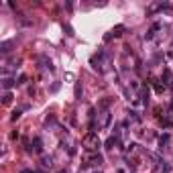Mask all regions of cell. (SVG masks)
I'll return each mask as SVG.
<instances>
[{
  "label": "cell",
  "mask_w": 173,
  "mask_h": 173,
  "mask_svg": "<svg viewBox=\"0 0 173 173\" xmlns=\"http://www.w3.org/2000/svg\"><path fill=\"white\" fill-rule=\"evenodd\" d=\"M149 88H141V102L143 104H149Z\"/></svg>",
  "instance_id": "cell-6"
},
{
  "label": "cell",
  "mask_w": 173,
  "mask_h": 173,
  "mask_svg": "<svg viewBox=\"0 0 173 173\" xmlns=\"http://www.w3.org/2000/svg\"><path fill=\"white\" fill-rule=\"evenodd\" d=\"M102 161H104L102 155H92L90 157V165H102Z\"/></svg>",
  "instance_id": "cell-9"
},
{
  "label": "cell",
  "mask_w": 173,
  "mask_h": 173,
  "mask_svg": "<svg viewBox=\"0 0 173 173\" xmlns=\"http://www.w3.org/2000/svg\"><path fill=\"white\" fill-rule=\"evenodd\" d=\"M110 122H112L110 112H104V116H102V126H110Z\"/></svg>",
  "instance_id": "cell-8"
},
{
  "label": "cell",
  "mask_w": 173,
  "mask_h": 173,
  "mask_svg": "<svg viewBox=\"0 0 173 173\" xmlns=\"http://www.w3.org/2000/svg\"><path fill=\"white\" fill-rule=\"evenodd\" d=\"M10 100H12V94H10V92H6V94H4V100H2V102H4V104H10Z\"/></svg>",
  "instance_id": "cell-15"
},
{
  "label": "cell",
  "mask_w": 173,
  "mask_h": 173,
  "mask_svg": "<svg viewBox=\"0 0 173 173\" xmlns=\"http://www.w3.org/2000/svg\"><path fill=\"white\" fill-rule=\"evenodd\" d=\"M10 118H12V120H18V118H20V110H14V112H12V116H10Z\"/></svg>",
  "instance_id": "cell-18"
},
{
  "label": "cell",
  "mask_w": 173,
  "mask_h": 173,
  "mask_svg": "<svg viewBox=\"0 0 173 173\" xmlns=\"http://www.w3.org/2000/svg\"><path fill=\"white\" fill-rule=\"evenodd\" d=\"M79 96H81V85L75 83V98H79Z\"/></svg>",
  "instance_id": "cell-17"
},
{
  "label": "cell",
  "mask_w": 173,
  "mask_h": 173,
  "mask_svg": "<svg viewBox=\"0 0 173 173\" xmlns=\"http://www.w3.org/2000/svg\"><path fill=\"white\" fill-rule=\"evenodd\" d=\"M163 77H165V85H171L173 88V73H171V69H163Z\"/></svg>",
  "instance_id": "cell-4"
},
{
  "label": "cell",
  "mask_w": 173,
  "mask_h": 173,
  "mask_svg": "<svg viewBox=\"0 0 173 173\" xmlns=\"http://www.w3.org/2000/svg\"><path fill=\"white\" fill-rule=\"evenodd\" d=\"M128 114H131V118H133L135 122H141V116H139V112H137V110H131Z\"/></svg>",
  "instance_id": "cell-11"
},
{
  "label": "cell",
  "mask_w": 173,
  "mask_h": 173,
  "mask_svg": "<svg viewBox=\"0 0 173 173\" xmlns=\"http://www.w3.org/2000/svg\"><path fill=\"white\" fill-rule=\"evenodd\" d=\"M161 169H163V173H169V171H171V165L163 161V163H161Z\"/></svg>",
  "instance_id": "cell-14"
},
{
  "label": "cell",
  "mask_w": 173,
  "mask_h": 173,
  "mask_svg": "<svg viewBox=\"0 0 173 173\" xmlns=\"http://www.w3.org/2000/svg\"><path fill=\"white\" fill-rule=\"evenodd\" d=\"M29 173H37V171H29Z\"/></svg>",
  "instance_id": "cell-20"
},
{
  "label": "cell",
  "mask_w": 173,
  "mask_h": 173,
  "mask_svg": "<svg viewBox=\"0 0 173 173\" xmlns=\"http://www.w3.org/2000/svg\"><path fill=\"white\" fill-rule=\"evenodd\" d=\"M10 45H12V43H2V49H0V51H2V55H6V53L10 51Z\"/></svg>",
  "instance_id": "cell-12"
},
{
  "label": "cell",
  "mask_w": 173,
  "mask_h": 173,
  "mask_svg": "<svg viewBox=\"0 0 173 173\" xmlns=\"http://www.w3.org/2000/svg\"><path fill=\"white\" fill-rule=\"evenodd\" d=\"M43 165H45V167H51V165H53V159L45 155V157H43Z\"/></svg>",
  "instance_id": "cell-13"
},
{
  "label": "cell",
  "mask_w": 173,
  "mask_h": 173,
  "mask_svg": "<svg viewBox=\"0 0 173 173\" xmlns=\"http://www.w3.org/2000/svg\"><path fill=\"white\" fill-rule=\"evenodd\" d=\"M90 63H92V67H94V69H100V71H104V69H106V67L112 63V57L108 55L106 51H100L98 55H94V57L90 59Z\"/></svg>",
  "instance_id": "cell-1"
},
{
  "label": "cell",
  "mask_w": 173,
  "mask_h": 173,
  "mask_svg": "<svg viewBox=\"0 0 173 173\" xmlns=\"http://www.w3.org/2000/svg\"><path fill=\"white\" fill-rule=\"evenodd\" d=\"M12 85H14V79H10V77H4V79H2V88H4V90H10Z\"/></svg>",
  "instance_id": "cell-10"
},
{
  "label": "cell",
  "mask_w": 173,
  "mask_h": 173,
  "mask_svg": "<svg viewBox=\"0 0 173 173\" xmlns=\"http://www.w3.org/2000/svg\"><path fill=\"white\" fill-rule=\"evenodd\" d=\"M110 102H112L110 98H106V100H102V104H100V106H102V108H108V106H110Z\"/></svg>",
  "instance_id": "cell-16"
},
{
  "label": "cell",
  "mask_w": 173,
  "mask_h": 173,
  "mask_svg": "<svg viewBox=\"0 0 173 173\" xmlns=\"http://www.w3.org/2000/svg\"><path fill=\"white\" fill-rule=\"evenodd\" d=\"M94 173H100V171H94Z\"/></svg>",
  "instance_id": "cell-21"
},
{
  "label": "cell",
  "mask_w": 173,
  "mask_h": 173,
  "mask_svg": "<svg viewBox=\"0 0 173 173\" xmlns=\"http://www.w3.org/2000/svg\"><path fill=\"white\" fill-rule=\"evenodd\" d=\"M33 151H37V153H41V151H43V143H41V137H35V139H33Z\"/></svg>",
  "instance_id": "cell-5"
},
{
  "label": "cell",
  "mask_w": 173,
  "mask_h": 173,
  "mask_svg": "<svg viewBox=\"0 0 173 173\" xmlns=\"http://www.w3.org/2000/svg\"><path fill=\"white\" fill-rule=\"evenodd\" d=\"M83 145H85V149H88V151H96L102 143H100V139H98L96 133H88V135L83 137Z\"/></svg>",
  "instance_id": "cell-2"
},
{
  "label": "cell",
  "mask_w": 173,
  "mask_h": 173,
  "mask_svg": "<svg viewBox=\"0 0 173 173\" xmlns=\"http://www.w3.org/2000/svg\"><path fill=\"white\" fill-rule=\"evenodd\" d=\"M122 31H124V27H122V25H118L116 29H112L110 33H108V35H106L104 39H106V41H110L112 37H120V35H122Z\"/></svg>",
  "instance_id": "cell-3"
},
{
  "label": "cell",
  "mask_w": 173,
  "mask_h": 173,
  "mask_svg": "<svg viewBox=\"0 0 173 173\" xmlns=\"http://www.w3.org/2000/svg\"><path fill=\"white\" fill-rule=\"evenodd\" d=\"M163 126H167V128H171V126H173V122H171V120H167V118H165V120H163Z\"/></svg>",
  "instance_id": "cell-19"
},
{
  "label": "cell",
  "mask_w": 173,
  "mask_h": 173,
  "mask_svg": "<svg viewBox=\"0 0 173 173\" xmlns=\"http://www.w3.org/2000/svg\"><path fill=\"white\" fill-rule=\"evenodd\" d=\"M167 145H169V135H163V137H159V149L163 151Z\"/></svg>",
  "instance_id": "cell-7"
}]
</instances>
